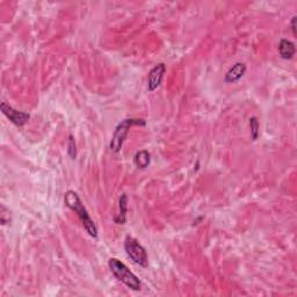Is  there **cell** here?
Masks as SVG:
<instances>
[{
    "instance_id": "cell-1",
    "label": "cell",
    "mask_w": 297,
    "mask_h": 297,
    "mask_svg": "<svg viewBox=\"0 0 297 297\" xmlns=\"http://www.w3.org/2000/svg\"><path fill=\"white\" fill-rule=\"evenodd\" d=\"M64 202L66 204V207L70 208L71 210L76 212L79 219L82 221V224L85 231L89 233L91 237L98 238V228L95 225L94 221L91 219V216L89 212H87L86 208L84 207V204L82 202L77 192L74 191H68L64 195Z\"/></svg>"
},
{
    "instance_id": "cell-2",
    "label": "cell",
    "mask_w": 297,
    "mask_h": 297,
    "mask_svg": "<svg viewBox=\"0 0 297 297\" xmlns=\"http://www.w3.org/2000/svg\"><path fill=\"white\" fill-rule=\"evenodd\" d=\"M108 267H110L113 275L124 283L128 288H130L131 290L139 291L141 290V281L140 279L136 277L132 272L124 265L122 261H120L116 258H111L108 260Z\"/></svg>"
},
{
    "instance_id": "cell-3",
    "label": "cell",
    "mask_w": 297,
    "mask_h": 297,
    "mask_svg": "<svg viewBox=\"0 0 297 297\" xmlns=\"http://www.w3.org/2000/svg\"><path fill=\"white\" fill-rule=\"evenodd\" d=\"M146 122L142 119H125L122 122L118 124V127L115 128L114 133H113L111 143H110V150L114 153H119L122 149L123 143L125 139H127L129 130L133 125H142L144 127Z\"/></svg>"
},
{
    "instance_id": "cell-4",
    "label": "cell",
    "mask_w": 297,
    "mask_h": 297,
    "mask_svg": "<svg viewBox=\"0 0 297 297\" xmlns=\"http://www.w3.org/2000/svg\"><path fill=\"white\" fill-rule=\"evenodd\" d=\"M124 250L125 252H127L128 257L130 258L136 265L143 267V268L149 266L148 253H146L145 249L135 239V238H132L130 236L125 238Z\"/></svg>"
},
{
    "instance_id": "cell-5",
    "label": "cell",
    "mask_w": 297,
    "mask_h": 297,
    "mask_svg": "<svg viewBox=\"0 0 297 297\" xmlns=\"http://www.w3.org/2000/svg\"><path fill=\"white\" fill-rule=\"evenodd\" d=\"M0 110H2L3 114L5 115L12 123L15 124L16 127H23V125L28 122L29 119H31V115H29L28 113L16 111L6 102H3L0 104Z\"/></svg>"
},
{
    "instance_id": "cell-6",
    "label": "cell",
    "mask_w": 297,
    "mask_h": 297,
    "mask_svg": "<svg viewBox=\"0 0 297 297\" xmlns=\"http://www.w3.org/2000/svg\"><path fill=\"white\" fill-rule=\"evenodd\" d=\"M166 72V66L164 63H159L154 68L150 71L149 77H148V91L154 92L164 79V74Z\"/></svg>"
},
{
    "instance_id": "cell-7",
    "label": "cell",
    "mask_w": 297,
    "mask_h": 297,
    "mask_svg": "<svg viewBox=\"0 0 297 297\" xmlns=\"http://www.w3.org/2000/svg\"><path fill=\"white\" fill-rule=\"evenodd\" d=\"M245 72H246V65L244 64V63L238 62L229 69V71L224 77V82L227 84H233V83L239 82L240 79L244 77Z\"/></svg>"
},
{
    "instance_id": "cell-8",
    "label": "cell",
    "mask_w": 297,
    "mask_h": 297,
    "mask_svg": "<svg viewBox=\"0 0 297 297\" xmlns=\"http://www.w3.org/2000/svg\"><path fill=\"white\" fill-rule=\"evenodd\" d=\"M279 53L283 60H291L296 53V47L295 43H292L291 41L282 39L279 42Z\"/></svg>"
},
{
    "instance_id": "cell-9",
    "label": "cell",
    "mask_w": 297,
    "mask_h": 297,
    "mask_svg": "<svg viewBox=\"0 0 297 297\" xmlns=\"http://www.w3.org/2000/svg\"><path fill=\"white\" fill-rule=\"evenodd\" d=\"M119 208H120V212L118 216L114 217V222L116 224H125V222H127V214H128V196L125 193H123L120 196Z\"/></svg>"
},
{
    "instance_id": "cell-10",
    "label": "cell",
    "mask_w": 297,
    "mask_h": 297,
    "mask_svg": "<svg viewBox=\"0 0 297 297\" xmlns=\"http://www.w3.org/2000/svg\"><path fill=\"white\" fill-rule=\"evenodd\" d=\"M150 161H151V154L149 153V151H146V150H141V151L135 154V158H133L135 165L141 170L146 169L150 165Z\"/></svg>"
},
{
    "instance_id": "cell-11",
    "label": "cell",
    "mask_w": 297,
    "mask_h": 297,
    "mask_svg": "<svg viewBox=\"0 0 297 297\" xmlns=\"http://www.w3.org/2000/svg\"><path fill=\"white\" fill-rule=\"evenodd\" d=\"M250 131H251V139L252 141H257L258 137H259V133H260V127H259V121L256 118V116H253V118L250 119Z\"/></svg>"
},
{
    "instance_id": "cell-12",
    "label": "cell",
    "mask_w": 297,
    "mask_h": 297,
    "mask_svg": "<svg viewBox=\"0 0 297 297\" xmlns=\"http://www.w3.org/2000/svg\"><path fill=\"white\" fill-rule=\"evenodd\" d=\"M68 153L70 158L74 160V159H77L78 156V150H77V144H76V141H74V137L72 135L69 136V143H68Z\"/></svg>"
},
{
    "instance_id": "cell-13",
    "label": "cell",
    "mask_w": 297,
    "mask_h": 297,
    "mask_svg": "<svg viewBox=\"0 0 297 297\" xmlns=\"http://www.w3.org/2000/svg\"><path fill=\"white\" fill-rule=\"evenodd\" d=\"M296 16H294L291 20V29H292V33H294V35H296Z\"/></svg>"
}]
</instances>
